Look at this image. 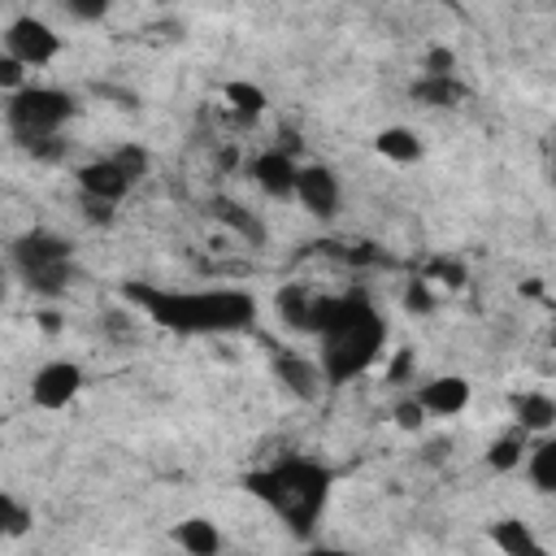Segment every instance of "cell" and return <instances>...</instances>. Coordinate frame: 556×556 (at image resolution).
<instances>
[{
  "mask_svg": "<svg viewBox=\"0 0 556 556\" xmlns=\"http://www.w3.org/2000/svg\"><path fill=\"white\" fill-rule=\"evenodd\" d=\"M122 300L135 304L148 321L174 334H252L256 330V295L239 287H156V282H122Z\"/></svg>",
  "mask_w": 556,
  "mask_h": 556,
  "instance_id": "6da1fadb",
  "label": "cell"
},
{
  "mask_svg": "<svg viewBox=\"0 0 556 556\" xmlns=\"http://www.w3.org/2000/svg\"><path fill=\"white\" fill-rule=\"evenodd\" d=\"M313 339H317V361L326 369V382L343 387V382H356L361 374H369L374 361L382 356L387 317L378 313V304L361 287L339 291V295H321Z\"/></svg>",
  "mask_w": 556,
  "mask_h": 556,
  "instance_id": "7a4b0ae2",
  "label": "cell"
},
{
  "mask_svg": "<svg viewBox=\"0 0 556 556\" xmlns=\"http://www.w3.org/2000/svg\"><path fill=\"white\" fill-rule=\"evenodd\" d=\"M334 482H339V473L326 460L291 452V456H278L261 469H248L239 486L256 504H265L295 539H308L317 530L330 495H334Z\"/></svg>",
  "mask_w": 556,
  "mask_h": 556,
  "instance_id": "3957f363",
  "label": "cell"
},
{
  "mask_svg": "<svg viewBox=\"0 0 556 556\" xmlns=\"http://www.w3.org/2000/svg\"><path fill=\"white\" fill-rule=\"evenodd\" d=\"M9 265L13 274L22 278L26 291L43 295V300H56L70 291V282L78 278V265H74V243L48 226H35L26 235H17L9 243Z\"/></svg>",
  "mask_w": 556,
  "mask_h": 556,
  "instance_id": "277c9868",
  "label": "cell"
},
{
  "mask_svg": "<svg viewBox=\"0 0 556 556\" xmlns=\"http://www.w3.org/2000/svg\"><path fill=\"white\" fill-rule=\"evenodd\" d=\"M74 117H78V96L74 91L43 87V83H26L17 91H4V126H9L17 148L30 143V139L61 135Z\"/></svg>",
  "mask_w": 556,
  "mask_h": 556,
  "instance_id": "5b68a950",
  "label": "cell"
},
{
  "mask_svg": "<svg viewBox=\"0 0 556 556\" xmlns=\"http://www.w3.org/2000/svg\"><path fill=\"white\" fill-rule=\"evenodd\" d=\"M4 52L17 56V61H26L30 70H39V65H52L61 56V35L43 17L22 13V17H13L4 26Z\"/></svg>",
  "mask_w": 556,
  "mask_h": 556,
  "instance_id": "8992f818",
  "label": "cell"
},
{
  "mask_svg": "<svg viewBox=\"0 0 556 556\" xmlns=\"http://www.w3.org/2000/svg\"><path fill=\"white\" fill-rule=\"evenodd\" d=\"M269 369H274V378H278L300 404H317L321 391L330 387L321 361H317V356H304V352H295V348H269Z\"/></svg>",
  "mask_w": 556,
  "mask_h": 556,
  "instance_id": "52a82bcc",
  "label": "cell"
},
{
  "mask_svg": "<svg viewBox=\"0 0 556 556\" xmlns=\"http://www.w3.org/2000/svg\"><path fill=\"white\" fill-rule=\"evenodd\" d=\"M74 182H78V195H96V200L122 204L139 178L122 165L117 152H109V156H91V161H83V165L74 169Z\"/></svg>",
  "mask_w": 556,
  "mask_h": 556,
  "instance_id": "ba28073f",
  "label": "cell"
},
{
  "mask_svg": "<svg viewBox=\"0 0 556 556\" xmlns=\"http://www.w3.org/2000/svg\"><path fill=\"white\" fill-rule=\"evenodd\" d=\"M78 391H83V365L78 361H48L30 378V404L48 408V413L70 408L78 400Z\"/></svg>",
  "mask_w": 556,
  "mask_h": 556,
  "instance_id": "9c48e42d",
  "label": "cell"
},
{
  "mask_svg": "<svg viewBox=\"0 0 556 556\" xmlns=\"http://www.w3.org/2000/svg\"><path fill=\"white\" fill-rule=\"evenodd\" d=\"M295 204L304 213H313L317 222H330L343 204V187H339V174L326 165V161H308L300 165V178H295Z\"/></svg>",
  "mask_w": 556,
  "mask_h": 556,
  "instance_id": "30bf717a",
  "label": "cell"
},
{
  "mask_svg": "<svg viewBox=\"0 0 556 556\" xmlns=\"http://www.w3.org/2000/svg\"><path fill=\"white\" fill-rule=\"evenodd\" d=\"M248 178L269 195V200H295V178H300V161L287 148H265L248 161Z\"/></svg>",
  "mask_w": 556,
  "mask_h": 556,
  "instance_id": "8fae6325",
  "label": "cell"
},
{
  "mask_svg": "<svg viewBox=\"0 0 556 556\" xmlns=\"http://www.w3.org/2000/svg\"><path fill=\"white\" fill-rule=\"evenodd\" d=\"M413 395L421 400V408H426L430 417H456V413L469 408L473 387H469V378H460V374H439V378H426Z\"/></svg>",
  "mask_w": 556,
  "mask_h": 556,
  "instance_id": "7c38bea8",
  "label": "cell"
},
{
  "mask_svg": "<svg viewBox=\"0 0 556 556\" xmlns=\"http://www.w3.org/2000/svg\"><path fill=\"white\" fill-rule=\"evenodd\" d=\"M317 304H321V291H313L308 282H282L274 291V313L282 326L300 330V334H313V321H317Z\"/></svg>",
  "mask_w": 556,
  "mask_h": 556,
  "instance_id": "4fadbf2b",
  "label": "cell"
},
{
  "mask_svg": "<svg viewBox=\"0 0 556 556\" xmlns=\"http://www.w3.org/2000/svg\"><path fill=\"white\" fill-rule=\"evenodd\" d=\"M208 217L213 222H222L230 235H239L248 248H261L265 243V222L252 213V208H243L239 200H230V195H208Z\"/></svg>",
  "mask_w": 556,
  "mask_h": 556,
  "instance_id": "5bb4252c",
  "label": "cell"
},
{
  "mask_svg": "<svg viewBox=\"0 0 556 556\" xmlns=\"http://www.w3.org/2000/svg\"><path fill=\"white\" fill-rule=\"evenodd\" d=\"M508 408H513V421L526 434H547L556 426V400L547 391H517L508 400Z\"/></svg>",
  "mask_w": 556,
  "mask_h": 556,
  "instance_id": "9a60e30c",
  "label": "cell"
},
{
  "mask_svg": "<svg viewBox=\"0 0 556 556\" xmlns=\"http://www.w3.org/2000/svg\"><path fill=\"white\" fill-rule=\"evenodd\" d=\"M465 96L469 91H465V83L456 74H421L413 83V100L426 104V109H456Z\"/></svg>",
  "mask_w": 556,
  "mask_h": 556,
  "instance_id": "2e32d148",
  "label": "cell"
},
{
  "mask_svg": "<svg viewBox=\"0 0 556 556\" xmlns=\"http://www.w3.org/2000/svg\"><path fill=\"white\" fill-rule=\"evenodd\" d=\"M174 543H178L182 552H191V556H217V552L226 547L222 530H217L208 517H187V521H178V526H174Z\"/></svg>",
  "mask_w": 556,
  "mask_h": 556,
  "instance_id": "e0dca14e",
  "label": "cell"
},
{
  "mask_svg": "<svg viewBox=\"0 0 556 556\" xmlns=\"http://www.w3.org/2000/svg\"><path fill=\"white\" fill-rule=\"evenodd\" d=\"M374 152L387 156V161H395V165H413V161H421L426 148H421L417 130H408V126H382L374 135Z\"/></svg>",
  "mask_w": 556,
  "mask_h": 556,
  "instance_id": "ac0fdd59",
  "label": "cell"
},
{
  "mask_svg": "<svg viewBox=\"0 0 556 556\" xmlns=\"http://www.w3.org/2000/svg\"><path fill=\"white\" fill-rule=\"evenodd\" d=\"M486 539H491L500 552H508V556H543V543H539L534 530H530L526 521H517V517L495 521V526L486 530Z\"/></svg>",
  "mask_w": 556,
  "mask_h": 556,
  "instance_id": "d6986e66",
  "label": "cell"
},
{
  "mask_svg": "<svg viewBox=\"0 0 556 556\" xmlns=\"http://www.w3.org/2000/svg\"><path fill=\"white\" fill-rule=\"evenodd\" d=\"M526 478L539 495H556V434H543L526 452Z\"/></svg>",
  "mask_w": 556,
  "mask_h": 556,
  "instance_id": "ffe728a7",
  "label": "cell"
},
{
  "mask_svg": "<svg viewBox=\"0 0 556 556\" xmlns=\"http://www.w3.org/2000/svg\"><path fill=\"white\" fill-rule=\"evenodd\" d=\"M526 430L517 426V430H508V434H500L491 447H486V465L495 469V473H513V469H521L526 465Z\"/></svg>",
  "mask_w": 556,
  "mask_h": 556,
  "instance_id": "44dd1931",
  "label": "cell"
},
{
  "mask_svg": "<svg viewBox=\"0 0 556 556\" xmlns=\"http://www.w3.org/2000/svg\"><path fill=\"white\" fill-rule=\"evenodd\" d=\"M226 104H230V113L239 122H256L269 100H265V91L256 83H226Z\"/></svg>",
  "mask_w": 556,
  "mask_h": 556,
  "instance_id": "7402d4cb",
  "label": "cell"
},
{
  "mask_svg": "<svg viewBox=\"0 0 556 556\" xmlns=\"http://www.w3.org/2000/svg\"><path fill=\"white\" fill-rule=\"evenodd\" d=\"M30 521H35L30 504H22L13 491H0V539H22Z\"/></svg>",
  "mask_w": 556,
  "mask_h": 556,
  "instance_id": "603a6c76",
  "label": "cell"
},
{
  "mask_svg": "<svg viewBox=\"0 0 556 556\" xmlns=\"http://www.w3.org/2000/svg\"><path fill=\"white\" fill-rule=\"evenodd\" d=\"M426 278H439L443 287L460 291V287L469 282V269H465V261H456V256H434L430 269H426Z\"/></svg>",
  "mask_w": 556,
  "mask_h": 556,
  "instance_id": "cb8c5ba5",
  "label": "cell"
},
{
  "mask_svg": "<svg viewBox=\"0 0 556 556\" xmlns=\"http://www.w3.org/2000/svg\"><path fill=\"white\" fill-rule=\"evenodd\" d=\"M404 308H408V313H421V317L434 313V295H430V278H426V274H421V278H408V287H404Z\"/></svg>",
  "mask_w": 556,
  "mask_h": 556,
  "instance_id": "d4e9b609",
  "label": "cell"
},
{
  "mask_svg": "<svg viewBox=\"0 0 556 556\" xmlns=\"http://www.w3.org/2000/svg\"><path fill=\"white\" fill-rule=\"evenodd\" d=\"M391 417H395V426H400V430L417 434V430H421V421H426V408H421V400H417V395H404V400H395Z\"/></svg>",
  "mask_w": 556,
  "mask_h": 556,
  "instance_id": "484cf974",
  "label": "cell"
},
{
  "mask_svg": "<svg viewBox=\"0 0 556 556\" xmlns=\"http://www.w3.org/2000/svg\"><path fill=\"white\" fill-rule=\"evenodd\" d=\"M61 9H65L74 22H100V17H109L113 0H61Z\"/></svg>",
  "mask_w": 556,
  "mask_h": 556,
  "instance_id": "4316f807",
  "label": "cell"
},
{
  "mask_svg": "<svg viewBox=\"0 0 556 556\" xmlns=\"http://www.w3.org/2000/svg\"><path fill=\"white\" fill-rule=\"evenodd\" d=\"M26 70H30L26 61H17V56H9V52H4V56H0V87H4V91L26 87Z\"/></svg>",
  "mask_w": 556,
  "mask_h": 556,
  "instance_id": "83f0119b",
  "label": "cell"
},
{
  "mask_svg": "<svg viewBox=\"0 0 556 556\" xmlns=\"http://www.w3.org/2000/svg\"><path fill=\"white\" fill-rule=\"evenodd\" d=\"M78 200H83V217L91 226H109L117 217V204H109V200H96V195H78Z\"/></svg>",
  "mask_w": 556,
  "mask_h": 556,
  "instance_id": "f1b7e54d",
  "label": "cell"
},
{
  "mask_svg": "<svg viewBox=\"0 0 556 556\" xmlns=\"http://www.w3.org/2000/svg\"><path fill=\"white\" fill-rule=\"evenodd\" d=\"M426 74H456V52L452 48H430L426 61H421Z\"/></svg>",
  "mask_w": 556,
  "mask_h": 556,
  "instance_id": "f546056e",
  "label": "cell"
},
{
  "mask_svg": "<svg viewBox=\"0 0 556 556\" xmlns=\"http://www.w3.org/2000/svg\"><path fill=\"white\" fill-rule=\"evenodd\" d=\"M413 365H417V361H413V352H408V348H400V352H395V361L387 365V382H391V387H400V382H408V374H413Z\"/></svg>",
  "mask_w": 556,
  "mask_h": 556,
  "instance_id": "4dcf8cb0",
  "label": "cell"
},
{
  "mask_svg": "<svg viewBox=\"0 0 556 556\" xmlns=\"http://www.w3.org/2000/svg\"><path fill=\"white\" fill-rule=\"evenodd\" d=\"M39 326H43V330H56V326H61V321H56V313H52V308H48V313H39Z\"/></svg>",
  "mask_w": 556,
  "mask_h": 556,
  "instance_id": "1f68e13d",
  "label": "cell"
},
{
  "mask_svg": "<svg viewBox=\"0 0 556 556\" xmlns=\"http://www.w3.org/2000/svg\"><path fill=\"white\" fill-rule=\"evenodd\" d=\"M552 187H556V135H552Z\"/></svg>",
  "mask_w": 556,
  "mask_h": 556,
  "instance_id": "d6a6232c",
  "label": "cell"
},
{
  "mask_svg": "<svg viewBox=\"0 0 556 556\" xmlns=\"http://www.w3.org/2000/svg\"><path fill=\"white\" fill-rule=\"evenodd\" d=\"M417 4H452V0H417Z\"/></svg>",
  "mask_w": 556,
  "mask_h": 556,
  "instance_id": "836d02e7",
  "label": "cell"
},
{
  "mask_svg": "<svg viewBox=\"0 0 556 556\" xmlns=\"http://www.w3.org/2000/svg\"><path fill=\"white\" fill-rule=\"evenodd\" d=\"M552 343H556V334H552Z\"/></svg>",
  "mask_w": 556,
  "mask_h": 556,
  "instance_id": "e575fe53",
  "label": "cell"
}]
</instances>
